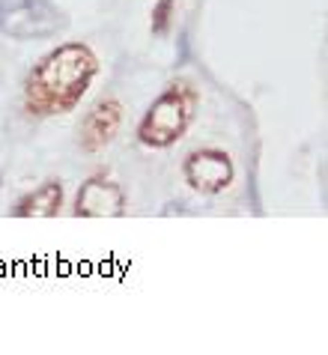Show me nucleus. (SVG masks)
Returning a JSON list of instances; mask_svg holds the SVG:
<instances>
[{
    "mask_svg": "<svg viewBox=\"0 0 328 355\" xmlns=\"http://www.w3.org/2000/svg\"><path fill=\"white\" fill-rule=\"evenodd\" d=\"M98 75V57L87 42H63L39 57L24 78V111L30 116L72 114Z\"/></svg>",
    "mask_w": 328,
    "mask_h": 355,
    "instance_id": "1",
    "label": "nucleus"
},
{
    "mask_svg": "<svg viewBox=\"0 0 328 355\" xmlns=\"http://www.w3.org/2000/svg\"><path fill=\"white\" fill-rule=\"evenodd\" d=\"M197 107H200V90L185 78H176L149 102L137 123V141L146 150H171L191 129Z\"/></svg>",
    "mask_w": 328,
    "mask_h": 355,
    "instance_id": "2",
    "label": "nucleus"
},
{
    "mask_svg": "<svg viewBox=\"0 0 328 355\" xmlns=\"http://www.w3.org/2000/svg\"><path fill=\"white\" fill-rule=\"evenodd\" d=\"M69 27V15L54 0H0V33L15 42L54 39Z\"/></svg>",
    "mask_w": 328,
    "mask_h": 355,
    "instance_id": "3",
    "label": "nucleus"
},
{
    "mask_svg": "<svg viewBox=\"0 0 328 355\" xmlns=\"http://www.w3.org/2000/svg\"><path fill=\"white\" fill-rule=\"evenodd\" d=\"M182 180L191 191L215 197L227 191L236 180V164L230 159V153L215 150V146H203L185 155L182 162Z\"/></svg>",
    "mask_w": 328,
    "mask_h": 355,
    "instance_id": "4",
    "label": "nucleus"
},
{
    "mask_svg": "<svg viewBox=\"0 0 328 355\" xmlns=\"http://www.w3.org/2000/svg\"><path fill=\"white\" fill-rule=\"evenodd\" d=\"M119 125H123V105L119 98H98L84 114L78 125V146L87 155H98L116 141Z\"/></svg>",
    "mask_w": 328,
    "mask_h": 355,
    "instance_id": "5",
    "label": "nucleus"
},
{
    "mask_svg": "<svg viewBox=\"0 0 328 355\" xmlns=\"http://www.w3.org/2000/svg\"><path fill=\"white\" fill-rule=\"evenodd\" d=\"M128 197L123 185L107 176H89L75 194V218H119L126 215Z\"/></svg>",
    "mask_w": 328,
    "mask_h": 355,
    "instance_id": "6",
    "label": "nucleus"
},
{
    "mask_svg": "<svg viewBox=\"0 0 328 355\" xmlns=\"http://www.w3.org/2000/svg\"><path fill=\"white\" fill-rule=\"evenodd\" d=\"M66 200V189L60 180H48L39 189L18 197L12 206V218H57Z\"/></svg>",
    "mask_w": 328,
    "mask_h": 355,
    "instance_id": "7",
    "label": "nucleus"
},
{
    "mask_svg": "<svg viewBox=\"0 0 328 355\" xmlns=\"http://www.w3.org/2000/svg\"><path fill=\"white\" fill-rule=\"evenodd\" d=\"M173 18H176V0H155L153 12H149V33L164 39L173 31Z\"/></svg>",
    "mask_w": 328,
    "mask_h": 355,
    "instance_id": "8",
    "label": "nucleus"
},
{
    "mask_svg": "<svg viewBox=\"0 0 328 355\" xmlns=\"http://www.w3.org/2000/svg\"><path fill=\"white\" fill-rule=\"evenodd\" d=\"M188 60H191V39H188V31H182V33H179V39H176L173 69H182V66H188Z\"/></svg>",
    "mask_w": 328,
    "mask_h": 355,
    "instance_id": "9",
    "label": "nucleus"
},
{
    "mask_svg": "<svg viewBox=\"0 0 328 355\" xmlns=\"http://www.w3.org/2000/svg\"><path fill=\"white\" fill-rule=\"evenodd\" d=\"M188 215V209H185V203H167V209H162V215Z\"/></svg>",
    "mask_w": 328,
    "mask_h": 355,
    "instance_id": "10",
    "label": "nucleus"
},
{
    "mask_svg": "<svg viewBox=\"0 0 328 355\" xmlns=\"http://www.w3.org/2000/svg\"><path fill=\"white\" fill-rule=\"evenodd\" d=\"M0 189H3V164H0Z\"/></svg>",
    "mask_w": 328,
    "mask_h": 355,
    "instance_id": "11",
    "label": "nucleus"
}]
</instances>
